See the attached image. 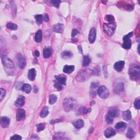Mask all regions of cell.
<instances>
[{"label":"cell","mask_w":140,"mask_h":140,"mask_svg":"<svg viewBox=\"0 0 140 140\" xmlns=\"http://www.w3.org/2000/svg\"><path fill=\"white\" fill-rule=\"evenodd\" d=\"M45 128V124H38L37 125V131L39 132L42 131L43 130H44Z\"/></svg>","instance_id":"cell-37"},{"label":"cell","mask_w":140,"mask_h":140,"mask_svg":"<svg viewBox=\"0 0 140 140\" xmlns=\"http://www.w3.org/2000/svg\"><path fill=\"white\" fill-rule=\"evenodd\" d=\"M39 52L38 51H36L35 52H34V55L35 56H36V57H38V56H39Z\"/></svg>","instance_id":"cell-45"},{"label":"cell","mask_w":140,"mask_h":140,"mask_svg":"<svg viewBox=\"0 0 140 140\" xmlns=\"http://www.w3.org/2000/svg\"><path fill=\"white\" fill-rule=\"evenodd\" d=\"M123 117L125 121H128L131 119V114L129 110L124 111L123 113Z\"/></svg>","instance_id":"cell-25"},{"label":"cell","mask_w":140,"mask_h":140,"mask_svg":"<svg viewBox=\"0 0 140 140\" xmlns=\"http://www.w3.org/2000/svg\"><path fill=\"white\" fill-rule=\"evenodd\" d=\"M126 127H127V124L126 123L123 122H120L118 123L115 126V128L117 130H124Z\"/></svg>","instance_id":"cell-23"},{"label":"cell","mask_w":140,"mask_h":140,"mask_svg":"<svg viewBox=\"0 0 140 140\" xmlns=\"http://www.w3.org/2000/svg\"><path fill=\"white\" fill-rule=\"evenodd\" d=\"M91 111V109L90 108H85L84 107H82L78 109V114H86L89 112Z\"/></svg>","instance_id":"cell-32"},{"label":"cell","mask_w":140,"mask_h":140,"mask_svg":"<svg viewBox=\"0 0 140 140\" xmlns=\"http://www.w3.org/2000/svg\"><path fill=\"white\" fill-rule=\"evenodd\" d=\"M56 100H57V96H56L54 94H52L50 95L49 99V102L51 105L54 104V103L56 102Z\"/></svg>","instance_id":"cell-33"},{"label":"cell","mask_w":140,"mask_h":140,"mask_svg":"<svg viewBox=\"0 0 140 140\" xmlns=\"http://www.w3.org/2000/svg\"><path fill=\"white\" fill-rule=\"evenodd\" d=\"M7 28L10 30H16L18 29V26L15 24H13V23L9 22L8 24L7 25Z\"/></svg>","instance_id":"cell-34"},{"label":"cell","mask_w":140,"mask_h":140,"mask_svg":"<svg viewBox=\"0 0 140 140\" xmlns=\"http://www.w3.org/2000/svg\"><path fill=\"white\" fill-rule=\"evenodd\" d=\"M21 139L22 137L20 136H19L18 135H15L11 137V139L12 140H20Z\"/></svg>","instance_id":"cell-42"},{"label":"cell","mask_w":140,"mask_h":140,"mask_svg":"<svg viewBox=\"0 0 140 140\" xmlns=\"http://www.w3.org/2000/svg\"><path fill=\"white\" fill-rule=\"evenodd\" d=\"M133 32H130L128 35H125L124 37H123V41L124 43L122 45L123 48L125 49H129L131 47L132 42L130 39V38L132 36Z\"/></svg>","instance_id":"cell-6"},{"label":"cell","mask_w":140,"mask_h":140,"mask_svg":"<svg viewBox=\"0 0 140 140\" xmlns=\"http://www.w3.org/2000/svg\"><path fill=\"white\" fill-rule=\"evenodd\" d=\"M16 61L19 67L23 69L26 66V61L25 57L21 54H18L16 56Z\"/></svg>","instance_id":"cell-8"},{"label":"cell","mask_w":140,"mask_h":140,"mask_svg":"<svg viewBox=\"0 0 140 140\" xmlns=\"http://www.w3.org/2000/svg\"><path fill=\"white\" fill-rule=\"evenodd\" d=\"M0 92H1V95H0V101H2L3 98H5V96H6V92L5 89H3V88H1L0 89Z\"/></svg>","instance_id":"cell-38"},{"label":"cell","mask_w":140,"mask_h":140,"mask_svg":"<svg viewBox=\"0 0 140 140\" xmlns=\"http://www.w3.org/2000/svg\"><path fill=\"white\" fill-rule=\"evenodd\" d=\"M64 30V26L62 24H56L53 27V31L56 33H59V34H61L63 32Z\"/></svg>","instance_id":"cell-19"},{"label":"cell","mask_w":140,"mask_h":140,"mask_svg":"<svg viewBox=\"0 0 140 140\" xmlns=\"http://www.w3.org/2000/svg\"><path fill=\"white\" fill-rule=\"evenodd\" d=\"M96 30L95 28H92L90 31L89 34V41L90 43H93L96 39Z\"/></svg>","instance_id":"cell-14"},{"label":"cell","mask_w":140,"mask_h":140,"mask_svg":"<svg viewBox=\"0 0 140 140\" xmlns=\"http://www.w3.org/2000/svg\"><path fill=\"white\" fill-rule=\"evenodd\" d=\"M92 71L89 69L81 70L78 73L76 79L79 82H84L88 79L90 75H92Z\"/></svg>","instance_id":"cell-4"},{"label":"cell","mask_w":140,"mask_h":140,"mask_svg":"<svg viewBox=\"0 0 140 140\" xmlns=\"http://www.w3.org/2000/svg\"><path fill=\"white\" fill-rule=\"evenodd\" d=\"M25 118V111L24 109L19 108L16 111V118L17 121H20L24 120Z\"/></svg>","instance_id":"cell-12"},{"label":"cell","mask_w":140,"mask_h":140,"mask_svg":"<svg viewBox=\"0 0 140 140\" xmlns=\"http://www.w3.org/2000/svg\"><path fill=\"white\" fill-rule=\"evenodd\" d=\"M25 98L24 96H19L15 102V106L18 107H20L24 106L25 104Z\"/></svg>","instance_id":"cell-16"},{"label":"cell","mask_w":140,"mask_h":140,"mask_svg":"<svg viewBox=\"0 0 140 140\" xmlns=\"http://www.w3.org/2000/svg\"><path fill=\"white\" fill-rule=\"evenodd\" d=\"M31 89H32L31 86L28 84H24L22 86V88H21L22 90L24 91L26 93H27V94H29V93L31 92Z\"/></svg>","instance_id":"cell-29"},{"label":"cell","mask_w":140,"mask_h":140,"mask_svg":"<svg viewBox=\"0 0 140 140\" xmlns=\"http://www.w3.org/2000/svg\"><path fill=\"white\" fill-rule=\"evenodd\" d=\"M129 75L130 78L132 81H138L140 76L139 66L138 65H131L129 67Z\"/></svg>","instance_id":"cell-1"},{"label":"cell","mask_w":140,"mask_h":140,"mask_svg":"<svg viewBox=\"0 0 140 140\" xmlns=\"http://www.w3.org/2000/svg\"><path fill=\"white\" fill-rule=\"evenodd\" d=\"M36 76V69L34 68H31L29 70L28 72V78L31 81H34Z\"/></svg>","instance_id":"cell-22"},{"label":"cell","mask_w":140,"mask_h":140,"mask_svg":"<svg viewBox=\"0 0 140 140\" xmlns=\"http://www.w3.org/2000/svg\"><path fill=\"white\" fill-rule=\"evenodd\" d=\"M64 135H63V134L61 132H58L53 137V139H66L67 138L64 137Z\"/></svg>","instance_id":"cell-36"},{"label":"cell","mask_w":140,"mask_h":140,"mask_svg":"<svg viewBox=\"0 0 140 140\" xmlns=\"http://www.w3.org/2000/svg\"><path fill=\"white\" fill-rule=\"evenodd\" d=\"M73 54L71 52L69 51H65L62 53L61 54V58L64 59H69L72 57Z\"/></svg>","instance_id":"cell-28"},{"label":"cell","mask_w":140,"mask_h":140,"mask_svg":"<svg viewBox=\"0 0 140 140\" xmlns=\"http://www.w3.org/2000/svg\"><path fill=\"white\" fill-rule=\"evenodd\" d=\"M2 62L6 69H13L14 68V65L13 62L11 59H9L6 56H3L1 57Z\"/></svg>","instance_id":"cell-7"},{"label":"cell","mask_w":140,"mask_h":140,"mask_svg":"<svg viewBox=\"0 0 140 140\" xmlns=\"http://www.w3.org/2000/svg\"><path fill=\"white\" fill-rule=\"evenodd\" d=\"M106 18L109 23L111 22H114V18L112 15H107L106 16Z\"/></svg>","instance_id":"cell-39"},{"label":"cell","mask_w":140,"mask_h":140,"mask_svg":"<svg viewBox=\"0 0 140 140\" xmlns=\"http://www.w3.org/2000/svg\"><path fill=\"white\" fill-rule=\"evenodd\" d=\"M73 125L76 129H81L84 126V122L82 119H78L73 123Z\"/></svg>","instance_id":"cell-24"},{"label":"cell","mask_w":140,"mask_h":140,"mask_svg":"<svg viewBox=\"0 0 140 140\" xmlns=\"http://www.w3.org/2000/svg\"><path fill=\"white\" fill-rule=\"evenodd\" d=\"M125 65V62L124 61H119L115 63L114 68L117 72H121L123 69Z\"/></svg>","instance_id":"cell-15"},{"label":"cell","mask_w":140,"mask_h":140,"mask_svg":"<svg viewBox=\"0 0 140 140\" xmlns=\"http://www.w3.org/2000/svg\"><path fill=\"white\" fill-rule=\"evenodd\" d=\"M98 94L101 98L105 99L107 98L109 96V92L108 89L107 88L106 86H101L100 87H99L98 89Z\"/></svg>","instance_id":"cell-9"},{"label":"cell","mask_w":140,"mask_h":140,"mask_svg":"<svg viewBox=\"0 0 140 140\" xmlns=\"http://www.w3.org/2000/svg\"><path fill=\"white\" fill-rule=\"evenodd\" d=\"M53 54V50L51 48H45L43 50V56L44 58H49Z\"/></svg>","instance_id":"cell-20"},{"label":"cell","mask_w":140,"mask_h":140,"mask_svg":"<svg viewBox=\"0 0 140 140\" xmlns=\"http://www.w3.org/2000/svg\"><path fill=\"white\" fill-rule=\"evenodd\" d=\"M75 66L73 65H65L63 68V71L65 73L70 74L75 70Z\"/></svg>","instance_id":"cell-21"},{"label":"cell","mask_w":140,"mask_h":140,"mask_svg":"<svg viewBox=\"0 0 140 140\" xmlns=\"http://www.w3.org/2000/svg\"><path fill=\"white\" fill-rule=\"evenodd\" d=\"M77 106L76 100L71 98H67L64 99L63 106L65 111L66 112L71 111L74 109Z\"/></svg>","instance_id":"cell-2"},{"label":"cell","mask_w":140,"mask_h":140,"mask_svg":"<svg viewBox=\"0 0 140 140\" xmlns=\"http://www.w3.org/2000/svg\"><path fill=\"white\" fill-rule=\"evenodd\" d=\"M35 41L36 42L39 43L42 41V32L41 30H39L36 32L35 35Z\"/></svg>","instance_id":"cell-26"},{"label":"cell","mask_w":140,"mask_h":140,"mask_svg":"<svg viewBox=\"0 0 140 140\" xmlns=\"http://www.w3.org/2000/svg\"><path fill=\"white\" fill-rule=\"evenodd\" d=\"M0 124L3 128H7L10 124V119L7 116H2L0 118Z\"/></svg>","instance_id":"cell-13"},{"label":"cell","mask_w":140,"mask_h":140,"mask_svg":"<svg viewBox=\"0 0 140 140\" xmlns=\"http://www.w3.org/2000/svg\"><path fill=\"white\" fill-rule=\"evenodd\" d=\"M116 132L114 130L111 128H108L107 129H106L104 132L105 137L107 138L111 137L112 136H114Z\"/></svg>","instance_id":"cell-18"},{"label":"cell","mask_w":140,"mask_h":140,"mask_svg":"<svg viewBox=\"0 0 140 140\" xmlns=\"http://www.w3.org/2000/svg\"><path fill=\"white\" fill-rule=\"evenodd\" d=\"M124 90V83L123 82H115L113 84V91L115 94H119Z\"/></svg>","instance_id":"cell-11"},{"label":"cell","mask_w":140,"mask_h":140,"mask_svg":"<svg viewBox=\"0 0 140 140\" xmlns=\"http://www.w3.org/2000/svg\"><path fill=\"white\" fill-rule=\"evenodd\" d=\"M135 131L132 128H129L128 130L127 133H126V137L129 138H132L134 137L135 136Z\"/></svg>","instance_id":"cell-31"},{"label":"cell","mask_w":140,"mask_h":140,"mask_svg":"<svg viewBox=\"0 0 140 140\" xmlns=\"http://www.w3.org/2000/svg\"><path fill=\"white\" fill-rule=\"evenodd\" d=\"M56 78V83L62 85H66V77L62 76H55Z\"/></svg>","instance_id":"cell-17"},{"label":"cell","mask_w":140,"mask_h":140,"mask_svg":"<svg viewBox=\"0 0 140 140\" xmlns=\"http://www.w3.org/2000/svg\"><path fill=\"white\" fill-rule=\"evenodd\" d=\"M35 18L36 19L37 24L38 25H41L42 24L43 21V16L42 15H36L35 16Z\"/></svg>","instance_id":"cell-35"},{"label":"cell","mask_w":140,"mask_h":140,"mask_svg":"<svg viewBox=\"0 0 140 140\" xmlns=\"http://www.w3.org/2000/svg\"><path fill=\"white\" fill-rule=\"evenodd\" d=\"M119 115V111L116 108H110L106 116V121L108 124H111L114 119Z\"/></svg>","instance_id":"cell-3"},{"label":"cell","mask_w":140,"mask_h":140,"mask_svg":"<svg viewBox=\"0 0 140 140\" xmlns=\"http://www.w3.org/2000/svg\"><path fill=\"white\" fill-rule=\"evenodd\" d=\"M116 28V24L115 22H111L109 24H104V30L106 34L108 36L113 35Z\"/></svg>","instance_id":"cell-5"},{"label":"cell","mask_w":140,"mask_h":140,"mask_svg":"<svg viewBox=\"0 0 140 140\" xmlns=\"http://www.w3.org/2000/svg\"><path fill=\"white\" fill-rule=\"evenodd\" d=\"M134 107H135V108L137 109H139L140 105H139V100L138 99L135 100V101L134 102Z\"/></svg>","instance_id":"cell-41"},{"label":"cell","mask_w":140,"mask_h":140,"mask_svg":"<svg viewBox=\"0 0 140 140\" xmlns=\"http://www.w3.org/2000/svg\"><path fill=\"white\" fill-rule=\"evenodd\" d=\"M51 3L53 6L55 7L56 8H59L60 4L61 3V1H59V0H55V1H52Z\"/></svg>","instance_id":"cell-40"},{"label":"cell","mask_w":140,"mask_h":140,"mask_svg":"<svg viewBox=\"0 0 140 140\" xmlns=\"http://www.w3.org/2000/svg\"><path fill=\"white\" fill-rule=\"evenodd\" d=\"M77 34H78V31L76 29H73L72 32V37H74Z\"/></svg>","instance_id":"cell-43"},{"label":"cell","mask_w":140,"mask_h":140,"mask_svg":"<svg viewBox=\"0 0 140 140\" xmlns=\"http://www.w3.org/2000/svg\"><path fill=\"white\" fill-rule=\"evenodd\" d=\"M99 88V83L96 82H92L90 89V95L91 97L94 98L98 94V89Z\"/></svg>","instance_id":"cell-10"},{"label":"cell","mask_w":140,"mask_h":140,"mask_svg":"<svg viewBox=\"0 0 140 140\" xmlns=\"http://www.w3.org/2000/svg\"><path fill=\"white\" fill-rule=\"evenodd\" d=\"M44 20L46 21V22H48L49 21V16L48 14H45V16H44Z\"/></svg>","instance_id":"cell-44"},{"label":"cell","mask_w":140,"mask_h":140,"mask_svg":"<svg viewBox=\"0 0 140 140\" xmlns=\"http://www.w3.org/2000/svg\"><path fill=\"white\" fill-rule=\"evenodd\" d=\"M90 59L87 55H85L83 57V66L84 67H86V66H88L90 63Z\"/></svg>","instance_id":"cell-30"},{"label":"cell","mask_w":140,"mask_h":140,"mask_svg":"<svg viewBox=\"0 0 140 140\" xmlns=\"http://www.w3.org/2000/svg\"><path fill=\"white\" fill-rule=\"evenodd\" d=\"M49 114V107L47 106L44 107L42 110V111L40 113V116L42 118H45V116H47Z\"/></svg>","instance_id":"cell-27"}]
</instances>
